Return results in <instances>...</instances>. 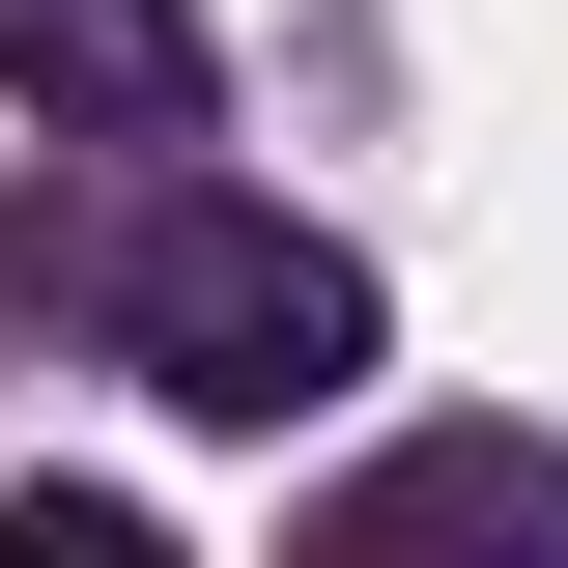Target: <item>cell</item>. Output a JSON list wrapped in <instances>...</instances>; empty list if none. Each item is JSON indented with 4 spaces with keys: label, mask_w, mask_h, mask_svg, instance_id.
Returning <instances> with one entry per match:
<instances>
[{
    "label": "cell",
    "mask_w": 568,
    "mask_h": 568,
    "mask_svg": "<svg viewBox=\"0 0 568 568\" xmlns=\"http://www.w3.org/2000/svg\"><path fill=\"white\" fill-rule=\"evenodd\" d=\"M85 313H114V369H142L171 426H313V398H369V256L284 227V200H200V171L85 256Z\"/></svg>",
    "instance_id": "1"
},
{
    "label": "cell",
    "mask_w": 568,
    "mask_h": 568,
    "mask_svg": "<svg viewBox=\"0 0 568 568\" xmlns=\"http://www.w3.org/2000/svg\"><path fill=\"white\" fill-rule=\"evenodd\" d=\"M284 568H568V455L540 426H398L284 511Z\"/></svg>",
    "instance_id": "2"
},
{
    "label": "cell",
    "mask_w": 568,
    "mask_h": 568,
    "mask_svg": "<svg viewBox=\"0 0 568 568\" xmlns=\"http://www.w3.org/2000/svg\"><path fill=\"white\" fill-rule=\"evenodd\" d=\"M0 85H29L58 142H200V114H227L200 0H0Z\"/></svg>",
    "instance_id": "3"
},
{
    "label": "cell",
    "mask_w": 568,
    "mask_h": 568,
    "mask_svg": "<svg viewBox=\"0 0 568 568\" xmlns=\"http://www.w3.org/2000/svg\"><path fill=\"white\" fill-rule=\"evenodd\" d=\"M0 568H171V511H114V484H0Z\"/></svg>",
    "instance_id": "4"
}]
</instances>
